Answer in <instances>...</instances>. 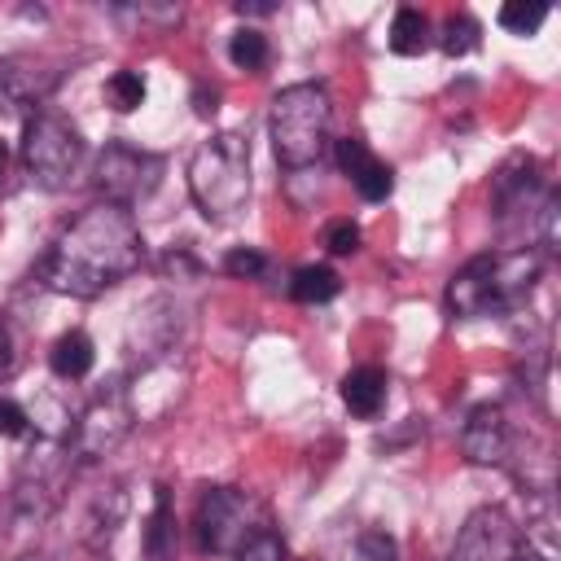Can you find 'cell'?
Segmentation results:
<instances>
[{
  "instance_id": "obj_23",
  "label": "cell",
  "mask_w": 561,
  "mask_h": 561,
  "mask_svg": "<svg viewBox=\"0 0 561 561\" xmlns=\"http://www.w3.org/2000/svg\"><path fill=\"white\" fill-rule=\"evenodd\" d=\"M105 101H110L118 114L140 110V105H145V79H140L136 70H114V75L105 79Z\"/></svg>"
},
{
  "instance_id": "obj_6",
  "label": "cell",
  "mask_w": 561,
  "mask_h": 561,
  "mask_svg": "<svg viewBox=\"0 0 561 561\" xmlns=\"http://www.w3.org/2000/svg\"><path fill=\"white\" fill-rule=\"evenodd\" d=\"M131 421H136V408H131V390H123V381H110L105 390H96L92 403L79 412V421L66 434L70 465H92V460L110 456L127 438Z\"/></svg>"
},
{
  "instance_id": "obj_30",
  "label": "cell",
  "mask_w": 561,
  "mask_h": 561,
  "mask_svg": "<svg viewBox=\"0 0 561 561\" xmlns=\"http://www.w3.org/2000/svg\"><path fill=\"white\" fill-rule=\"evenodd\" d=\"M224 272L228 276H245V280H254V276H263L267 272V259L259 254V250H228V259H224Z\"/></svg>"
},
{
  "instance_id": "obj_12",
  "label": "cell",
  "mask_w": 561,
  "mask_h": 561,
  "mask_svg": "<svg viewBox=\"0 0 561 561\" xmlns=\"http://www.w3.org/2000/svg\"><path fill=\"white\" fill-rule=\"evenodd\" d=\"M337 167H342V175L355 184V193H359L364 202H386V197L394 193V171H390L359 136L337 140Z\"/></svg>"
},
{
  "instance_id": "obj_34",
  "label": "cell",
  "mask_w": 561,
  "mask_h": 561,
  "mask_svg": "<svg viewBox=\"0 0 561 561\" xmlns=\"http://www.w3.org/2000/svg\"><path fill=\"white\" fill-rule=\"evenodd\" d=\"M4 171H9V149H4V140H0V184H4Z\"/></svg>"
},
{
  "instance_id": "obj_20",
  "label": "cell",
  "mask_w": 561,
  "mask_h": 561,
  "mask_svg": "<svg viewBox=\"0 0 561 561\" xmlns=\"http://www.w3.org/2000/svg\"><path fill=\"white\" fill-rule=\"evenodd\" d=\"M337 289H342V276H337L333 267H324V263H307V267H298L294 280H289V298H294V302H307V307L337 298Z\"/></svg>"
},
{
  "instance_id": "obj_31",
  "label": "cell",
  "mask_w": 561,
  "mask_h": 561,
  "mask_svg": "<svg viewBox=\"0 0 561 561\" xmlns=\"http://www.w3.org/2000/svg\"><path fill=\"white\" fill-rule=\"evenodd\" d=\"M26 430H31L26 408H22L18 399H4V394H0V438H22Z\"/></svg>"
},
{
  "instance_id": "obj_14",
  "label": "cell",
  "mask_w": 561,
  "mask_h": 561,
  "mask_svg": "<svg viewBox=\"0 0 561 561\" xmlns=\"http://www.w3.org/2000/svg\"><path fill=\"white\" fill-rule=\"evenodd\" d=\"M53 83H57V70H44L35 61H4L0 66V105L4 110H35Z\"/></svg>"
},
{
  "instance_id": "obj_1",
  "label": "cell",
  "mask_w": 561,
  "mask_h": 561,
  "mask_svg": "<svg viewBox=\"0 0 561 561\" xmlns=\"http://www.w3.org/2000/svg\"><path fill=\"white\" fill-rule=\"evenodd\" d=\"M145 259L140 228L131 210L123 206H92L83 210L48 250L44 259V285L66 298H96L127 280Z\"/></svg>"
},
{
  "instance_id": "obj_25",
  "label": "cell",
  "mask_w": 561,
  "mask_h": 561,
  "mask_svg": "<svg viewBox=\"0 0 561 561\" xmlns=\"http://www.w3.org/2000/svg\"><path fill=\"white\" fill-rule=\"evenodd\" d=\"M232 561H285V539L276 530H259L232 552Z\"/></svg>"
},
{
  "instance_id": "obj_32",
  "label": "cell",
  "mask_w": 561,
  "mask_h": 561,
  "mask_svg": "<svg viewBox=\"0 0 561 561\" xmlns=\"http://www.w3.org/2000/svg\"><path fill=\"white\" fill-rule=\"evenodd\" d=\"M193 101H197V114H202V118H206V114H215V101H219V92H215V88H206V83H202V88H197V92H193Z\"/></svg>"
},
{
  "instance_id": "obj_10",
  "label": "cell",
  "mask_w": 561,
  "mask_h": 561,
  "mask_svg": "<svg viewBox=\"0 0 561 561\" xmlns=\"http://www.w3.org/2000/svg\"><path fill=\"white\" fill-rule=\"evenodd\" d=\"M543 197H548L543 193V167L530 153L504 158L500 171L491 175V210H495V219H513V215L539 206Z\"/></svg>"
},
{
  "instance_id": "obj_2",
  "label": "cell",
  "mask_w": 561,
  "mask_h": 561,
  "mask_svg": "<svg viewBox=\"0 0 561 561\" xmlns=\"http://www.w3.org/2000/svg\"><path fill=\"white\" fill-rule=\"evenodd\" d=\"M543 272V259L535 250H495L469 259L451 280H447V311L456 320L473 316H508L526 307L535 280Z\"/></svg>"
},
{
  "instance_id": "obj_28",
  "label": "cell",
  "mask_w": 561,
  "mask_h": 561,
  "mask_svg": "<svg viewBox=\"0 0 561 561\" xmlns=\"http://www.w3.org/2000/svg\"><path fill=\"white\" fill-rule=\"evenodd\" d=\"M557 215H561V197L548 193V197L539 202V245H543L548 254L561 250V241H557Z\"/></svg>"
},
{
  "instance_id": "obj_3",
  "label": "cell",
  "mask_w": 561,
  "mask_h": 561,
  "mask_svg": "<svg viewBox=\"0 0 561 561\" xmlns=\"http://www.w3.org/2000/svg\"><path fill=\"white\" fill-rule=\"evenodd\" d=\"M329 123H333V101H329L324 83L280 88L272 96V114H267V136H272L276 162L289 171L320 162V153L329 145Z\"/></svg>"
},
{
  "instance_id": "obj_11",
  "label": "cell",
  "mask_w": 561,
  "mask_h": 561,
  "mask_svg": "<svg viewBox=\"0 0 561 561\" xmlns=\"http://www.w3.org/2000/svg\"><path fill=\"white\" fill-rule=\"evenodd\" d=\"M460 451L473 465H508V456H513V430H508V416H504L500 403H478L465 416Z\"/></svg>"
},
{
  "instance_id": "obj_13",
  "label": "cell",
  "mask_w": 561,
  "mask_h": 561,
  "mask_svg": "<svg viewBox=\"0 0 561 561\" xmlns=\"http://www.w3.org/2000/svg\"><path fill=\"white\" fill-rule=\"evenodd\" d=\"M127 508H131V495H127L123 482L101 486V491L92 495V504H88V517H83V543H88L92 552H105V548L114 543L118 526L127 522Z\"/></svg>"
},
{
  "instance_id": "obj_35",
  "label": "cell",
  "mask_w": 561,
  "mask_h": 561,
  "mask_svg": "<svg viewBox=\"0 0 561 561\" xmlns=\"http://www.w3.org/2000/svg\"><path fill=\"white\" fill-rule=\"evenodd\" d=\"M18 561H48L44 552H26V557H18Z\"/></svg>"
},
{
  "instance_id": "obj_19",
  "label": "cell",
  "mask_w": 561,
  "mask_h": 561,
  "mask_svg": "<svg viewBox=\"0 0 561 561\" xmlns=\"http://www.w3.org/2000/svg\"><path fill=\"white\" fill-rule=\"evenodd\" d=\"M513 561H561L557 522H552L548 508H543L535 522H526V530H517V552H513Z\"/></svg>"
},
{
  "instance_id": "obj_33",
  "label": "cell",
  "mask_w": 561,
  "mask_h": 561,
  "mask_svg": "<svg viewBox=\"0 0 561 561\" xmlns=\"http://www.w3.org/2000/svg\"><path fill=\"white\" fill-rule=\"evenodd\" d=\"M276 4H237V13L245 18V13H254V18H263V13H272Z\"/></svg>"
},
{
  "instance_id": "obj_24",
  "label": "cell",
  "mask_w": 561,
  "mask_h": 561,
  "mask_svg": "<svg viewBox=\"0 0 561 561\" xmlns=\"http://www.w3.org/2000/svg\"><path fill=\"white\" fill-rule=\"evenodd\" d=\"M543 18H548V4H539V0H508L500 13H495V22L504 26V31H513V35H535L539 26H543Z\"/></svg>"
},
{
  "instance_id": "obj_9",
  "label": "cell",
  "mask_w": 561,
  "mask_h": 561,
  "mask_svg": "<svg viewBox=\"0 0 561 561\" xmlns=\"http://www.w3.org/2000/svg\"><path fill=\"white\" fill-rule=\"evenodd\" d=\"M517 552V526L500 504L473 508L447 552V561H513Z\"/></svg>"
},
{
  "instance_id": "obj_27",
  "label": "cell",
  "mask_w": 561,
  "mask_h": 561,
  "mask_svg": "<svg viewBox=\"0 0 561 561\" xmlns=\"http://www.w3.org/2000/svg\"><path fill=\"white\" fill-rule=\"evenodd\" d=\"M18 364H22V337H18L13 320L0 311V381H9L18 373Z\"/></svg>"
},
{
  "instance_id": "obj_5",
  "label": "cell",
  "mask_w": 561,
  "mask_h": 561,
  "mask_svg": "<svg viewBox=\"0 0 561 561\" xmlns=\"http://www.w3.org/2000/svg\"><path fill=\"white\" fill-rule=\"evenodd\" d=\"M83 162V136L48 110L26 114L22 123V167L39 188H66Z\"/></svg>"
},
{
  "instance_id": "obj_4",
  "label": "cell",
  "mask_w": 561,
  "mask_h": 561,
  "mask_svg": "<svg viewBox=\"0 0 561 561\" xmlns=\"http://www.w3.org/2000/svg\"><path fill=\"white\" fill-rule=\"evenodd\" d=\"M188 193L197 210L215 224L232 219L250 202V140L237 131H219L202 140L188 158Z\"/></svg>"
},
{
  "instance_id": "obj_17",
  "label": "cell",
  "mask_w": 561,
  "mask_h": 561,
  "mask_svg": "<svg viewBox=\"0 0 561 561\" xmlns=\"http://www.w3.org/2000/svg\"><path fill=\"white\" fill-rule=\"evenodd\" d=\"M92 364H96V351H92V337H88L83 329L61 333V337L53 342V351H48V368H53L61 381H79V377H88Z\"/></svg>"
},
{
  "instance_id": "obj_7",
  "label": "cell",
  "mask_w": 561,
  "mask_h": 561,
  "mask_svg": "<svg viewBox=\"0 0 561 561\" xmlns=\"http://www.w3.org/2000/svg\"><path fill=\"white\" fill-rule=\"evenodd\" d=\"M197 548L202 552H237L250 535H259V504L237 486H206L193 513Z\"/></svg>"
},
{
  "instance_id": "obj_29",
  "label": "cell",
  "mask_w": 561,
  "mask_h": 561,
  "mask_svg": "<svg viewBox=\"0 0 561 561\" xmlns=\"http://www.w3.org/2000/svg\"><path fill=\"white\" fill-rule=\"evenodd\" d=\"M324 245H329V254H355V250H359V224L333 219V224L324 228Z\"/></svg>"
},
{
  "instance_id": "obj_26",
  "label": "cell",
  "mask_w": 561,
  "mask_h": 561,
  "mask_svg": "<svg viewBox=\"0 0 561 561\" xmlns=\"http://www.w3.org/2000/svg\"><path fill=\"white\" fill-rule=\"evenodd\" d=\"M355 552H359V561H399V543L386 530H359Z\"/></svg>"
},
{
  "instance_id": "obj_21",
  "label": "cell",
  "mask_w": 561,
  "mask_h": 561,
  "mask_svg": "<svg viewBox=\"0 0 561 561\" xmlns=\"http://www.w3.org/2000/svg\"><path fill=\"white\" fill-rule=\"evenodd\" d=\"M267 57H272V48H267V35H263V31H254V26L232 31V39H228V61H232L237 70H263Z\"/></svg>"
},
{
  "instance_id": "obj_18",
  "label": "cell",
  "mask_w": 561,
  "mask_h": 561,
  "mask_svg": "<svg viewBox=\"0 0 561 561\" xmlns=\"http://www.w3.org/2000/svg\"><path fill=\"white\" fill-rule=\"evenodd\" d=\"M386 44H390V53H399V57H421V53L430 48V18H425L421 9H412V4L394 9Z\"/></svg>"
},
{
  "instance_id": "obj_8",
  "label": "cell",
  "mask_w": 561,
  "mask_h": 561,
  "mask_svg": "<svg viewBox=\"0 0 561 561\" xmlns=\"http://www.w3.org/2000/svg\"><path fill=\"white\" fill-rule=\"evenodd\" d=\"M162 158L149 153V149H136V145H105V153L96 158V188L105 193L110 206H123L131 210L136 202H145L158 184H162Z\"/></svg>"
},
{
  "instance_id": "obj_22",
  "label": "cell",
  "mask_w": 561,
  "mask_h": 561,
  "mask_svg": "<svg viewBox=\"0 0 561 561\" xmlns=\"http://www.w3.org/2000/svg\"><path fill=\"white\" fill-rule=\"evenodd\" d=\"M478 35H482V26H478L469 13H451V18L443 22L438 48H443L447 57H465V53H473V48H478Z\"/></svg>"
},
{
  "instance_id": "obj_16",
  "label": "cell",
  "mask_w": 561,
  "mask_h": 561,
  "mask_svg": "<svg viewBox=\"0 0 561 561\" xmlns=\"http://www.w3.org/2000/svg\"><path fill=\"white\" fill-rule=\"evenodd\" d=\"M386 390H390V377L377 368V364H359L342 377V403L351 416H377L381 403H386Z\"/></svg>"
},
{
  "instance_id": "obj_15",
  "label": "cell",
  "mask_w": 561,
  "mask_h": 561,
  "mask_svg": "<svg viewBox=\"0 0 561 561\" xmlns=\"http://www.w3.org/2000/svg\"><path fill=\"white\" fill-rule=\"evenodd\" d=\"M145 557L149 561H175L180 548V526H175V504H171V486H153V508L145 517Z\"/></svg>"
}]
</instances>
